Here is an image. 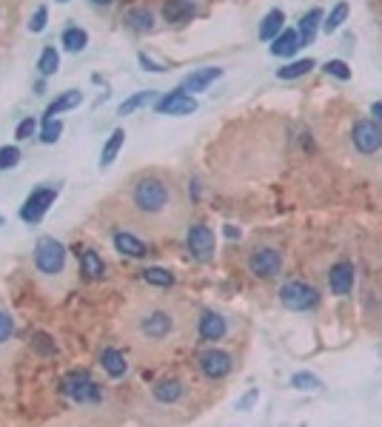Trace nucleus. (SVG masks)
Returning a JSON list of instances; mask_svg holds the SVG:
<instances>
[{"label": "nucleus", "instance_id": "obj_1", "mask_svg": "<svg viewBox=\"0 0 382 427\" xmlns=\"http://www.w3.org/2000/svg\"><path fill=\"white\" fill-rule=\"evenodd\" d=\"M191 331V305L180 299L143 297L123 314V334L140 356H163L186 342Z\"/></svg>", "mask_w": 382, "mask_h": 427}, {"label": "nucleus", "instance_id": "obj_2", "mask_svg": "<svg viewBox=\"0 0 382 427\" xmlns=\"http://www.w3.org/2000/svg\"><path fill=\"white\" fill-rule=\"evenodd\" d=\"M180 200L171 180L160 177V174H143L131 183L128 188V214L137 217L140 222L157 228V231H175L177 222Z\"/></svg>", "mask_w": 382, "mask_h": 427}, {"label": "nucleus", "instance_id": "obj_3", "mask_svg": "<svg viewBox=\"0 0 382 427\" xmlns=\"http://www.w3.org/2000/svg\"><path fill=\"white\" fill-rule=\"evenodd\" d=\"M34 268L41 277H57L66 268V245L54 237H41L34 245Z\"/></svg>", "mask_w": 382, "mask_h": 427}, {"label": "nucleus", "instance_id": "obj_4", "mask_svg": "<svg viewBox=\"0 0 382 427\" xmlns=\"http://www.w3.org/2000/svg\"><path fill=\"white\" fill-rule=\"evenodd\" d=\"M60 391L71 399V402H78V404H98L103 399V391L98 384H94V379L86 373V371H74L63 379L60 384Z\"/></svg>", "mask_w": 382, "mask_h": 427}, {"label": "nucleus", "instance_id": "obj_5", "mask_svg": "<svg viewBox=\"0 0 382 427\" xmlns=\"http://www.w3.org/2000/svg\"><path fill=\"white\" fill-rule=\"evenodd\" d=\"M280 302L282 308H289V310H314L319 305V290L308 282H285L280 288Z\"/></svg>", "mask_w": 382, "mask_h": 427}, {"label": "nucleus", "instance_id": "obj_6", "mask_svg": "<svg viewBox=\"0 0 382 427\" xmlns=\"http://www.w3.org/2000/svg\"><path fill=\"white\" fill-rule=\"evenodd\" d=\"M186 248H188V254L194 257L197 262H212L214 259V251H217L214 231L208 228V225H203V222L188 225V231H186Z\"/></svg>", "mask_w": 382, "mask_h": 427}, {"label": "nucleus", "instance_id": "obj_7", "mask_svg": "<svg viewBox=\"0 0 382 427\" xmlns=\"http://www.w3.org/2000/svg\"><path fill=\"white\" fill-rule=\"evenodd\" d=\"M57 188H52V185H41V188H34L29 197L23 200V205H21V220L23 222H29V225H34V222H41L46 214H49V208L54 205V200H57Z\"/></svg>", "mask_w": 382, "mask_h": 427}, {"label": "nucleus", "instance_id": "obj_8", "mask_svg": "<svg viewBox=\"0 0 382 427\" xmlns=\"http://www.w3.org/2000/svg\"><path fill=\"white\" fill-rule=\"evenodd\" d=\"M248 270L257 277V279H274L280 270H282V251L280 248H254L251 257H248Z\"/></svg>", "mask_w": 382, "mask_h": 427}, {"label": "nucleus", "instance_id": "obj_9", "mask_svg": "<svg viewBox=\"0 0 382 427\" xmlns=\"http://www.w3.org/2000/svg\"><path fill=\"white\" fill-rule=\"evenodd\" d=\"M351 143L359 154L382 151V123L377 120H357L351 128Z\"/></svg>", "mask_w": 382, "mask_h": 427}, {"label": "nucleus", "instance_id": "obj_10", "mask_svg": "<svg viewBox=\"0 0 382 427\" xmlns=\"http://www.w3.org/2000/svg\"><path fill=\"white\" fill-rule=\"evenodd\" d=\"M155 111L157 114H168V117H186V114H194L197 111V100L180 86V89L166 91L160 100L155 103Z\"/></svg>", "mask_w": 382, "mask_h": 427}, {"label": "nucleus", "instance_id": "obj_11", "mask_svg": "<svg viewBox=\"0 0 382 427\" xmlns=\"http://www.w3.org/2000/svg\"><path fill=\"white\" fill-rule=\"evenodd\" d=\"M197 365H200V371H203V376H205V379L220 382V379H225L228 373H232L234 359H232V354L220 351V347H208V351H203V354H200Z\"/></svg>", "mask_w": 382, "mask_h": 427}, {"label": "nucleus", "instance_id": "obj_12", "mask_svg": "<svg viewBox=\"0 0 382 427\" xmlns=\"http://www.w3.org/2000/svg\"><path fill=\"white\" fill-rule=\"evenodd\" d=\"M328 288L337 297H348L354 288V265L351 262H337L328 270Z\"/></svg>", "mask_w": 382, "mask_h": 427}, {"label": "nucleus", "instance_id": "obj_13", "mask_svg": "<svg viewBox=\"0 0 382 427\" xmlns=\"http://www.w3.org/2000/svg\"><path fill=\"white\" fill-rule=\"evenodd\" d=\"M197 334L203 342H220L228 334V322L220 314H212V310H208V314H203L197 319Z\"/></svg>", "mask_w": 382, "mask_h": 427}, {"label": "nucleus", "instance_id": "obj_14", "mask_svg": "<svg viewBox=\"0 0 382 427\" xmlns=\"http://www.w3.org/2000/svg\"><path fill=\"white\" fill-rule=\"evenodd\" d=\"M194 14H197V6L191 0H166V6H163V17L171 26H183Z\"/></svg>", "mask_w": 382, "mask_h": 427}, {"label": "nucleus", "instance_id": "obj_15", "mask_svg": "<svg viewBox=\"0 0 382 427\" xmlns=\"http://www.w3.org/2000/svg\"><path fill=\"white\" fill-rule=\"evenodd\" d=\"M217 77H223V69H217V66H203V69H197V71H191L186 80H183V89L186 91H205L208 86H212Z\"/></svg>", "mask_w": 382, "mask_h": 427}, {"label": "nucleus", "instance_id": "obj_16", "mask_svg": "<svg viewBox=\"0 0 382 427\" xmlns=\"http://www.w3.org/2000/svg\"><path fill=\"white\" fill-rule=\"evenodd\" d=\"M80 103H83V91H78V89H69V91H63L60 97H54V100L46 106V117H43V120H54V114L71 111V108H78Z\"/></svg>", "mask_w": 382, "mask_h": 427}, {"label": "nucleus", "instance_id": "obj_17", "mask_svg": "<svg viewBox=\"0 0 382 427\" xmlns=\"http://www.w3.org/2000/svg\"><path fill=\"white\" fill-rule=\"evenodd\" d=\"M183 393H186V387H183L180 379H160L155 387H151V396H155L157 402H163V404H175V402H180Z\"/></svg>", "mask_w": 382, "mask_h": 427}, {"label": "nucleus", "instance_id": "obj_18", "mask_svg": "<svg viewBox=\"0 0 382 427\" xmlns=\"http://www.w3.org/2000/svg\"><path fill=\"white\" fill-rule=\"evenodd\" d=\"M302 43H300V32H294V29H282L274 41H271V54L274 57H291V54H297V49H300Z\"/></svg>", "mask_w": 382, "mask_h": 427}, {"label": "nucleus", "instance_id": "obj_19", "mask_svg": "<svg viewBox=\"0 0 382 427\" xmlns=\"http://www.w3.org/2000/svg\"><path fill=\"white\" fill-rule=\"evenodd\" d=\"M114 248L120 251L126 257H146V242L137 240L135 234H128V231H114Z\"/></svg>", "mask_w": 382, "mask_h": 427}, {"label": "nucleus", "instance_id": "obj_20", "mask_svg": "<svg viewBox=\"0 0 382 427\" xmlns=\"http://www.w3.org/2000/svg\"><path fill=\"white\" fill-rule=\"evenodd\" d=\"M282 23H285V12H282V9H271V12H265V17L260 21V29H257L260 41H274V37L285 29Z\"/></svg>", "mask_w": 382, "mask_h": 427}, {"label": "nucleus", "instance_id": "obj_21", "mask_svg": "<svg viewBox=\"0 0 382 427\" xmlns=\"http://www.w3.org/2000/svg\"><path fill=\"white\" fill-rule=\"evenodd\" d=\"M100 365H103V371H106L111 379H120V376H126V371H128L126 356L117 351V347H106V351L100 354Z\"/></svg>", "mask_w": 382, "mask_h": 427}, {"label": "nucleus", "instance_id": "obj_22", "mask_svg": "<svg viewBox=\"0 0 382 427\" xmlns=\"http://www.w3.org/2000/svg\"><path fill=\"white\" fill-rule=\"evenodd\" d=\"M123 143H126V131H123V128H114L111 137H109L106 146H103V151H100V168H103V171H106L114 160H117V154H120Z\"/></svg>", "mask_w": 382, "mask_h": 427}, {"label": "nucleus", "instance_id": "obj_23", "mask_svg": "<svg viewBox=\"0 0 382 427\" xmlns=\"http://www.w3.org/2000/svg\"><path fill=\"white\" fill-rule=\"evenodd\" d=\"M80 270H83V277L86 279H100L103 277V270H106V262L100 259V254L94 248H86L83 254H80Z\"/></svg>", "mask_w": 382, "mask_h": 427}, {"label": "nucleus", "instance_id": "obj_24", "mask_svg": "<svg viewBox=\"0 0 382 427\" xmlns=\"http://www.w3.org/2000/svg\"><path fill=\"white\" fill-rule=\"evenodd\" d=\"M60 43H63L66 51L80 54V51L89 46V34H86V29H80V26H69V29L60 34Z\"/></svg>", "mask_w": 382, "mask_h": 427}, {"label": "nucleus", "instance_id": "obj_25", "mask_svg": "<svg viewBox=\"0 0 382 427\" xmlns=\"http://www.w3.org/2000/svg\"><path fill=\"white\" fill-rule=\"evenodd\" d=\"M319 26H322V9H311L308 14H302L300 17V43H311Z\"/></svg>", "mask_w": 382, "mask_h": 427}, {"label": "nucleus", "instance_id": "obj_26", "mask_svg": "<svg viewBox=\"0 0 382 427\" xmlns=\"http://www.w3.org/2000/svg\"><path fill=\"white\" fill-rule=\"evenodd\" d=\"M57 69H60V51L54 46H46L37 57V71H41V77H54Z\"/></svg>", "mask_w": 382, "mask_h": 427}, {"label": "nucleus", "instance_id": "obj_27", "mask_svg": "<svg viewBox=\"0 0 382 427\" xmlns=\"http://www.w3.org/2000/svg\"><path fill=\"white\" fill-rule=\"evenodd\" d=\"M348 12H351V6L346 3V0H339V3L328 12V17H322V32L326 34H334L342 23H346V17H348Z\"/></svg>", "mask_w": 382, "mask_h": 427}, {"label": "nucleus", "instance_id": "obj_28", "mask_svg": "<svg viewBox=\"0 0 382 427\" xmlns=\"http://www.w3.org/2000/svg\"><path fill=\"white\" fill-rule=\"evenodd\" d=\"M151 100H157V91H151V89H146V91H137V94H131L128 100H123V103H120L117 114H120V117H126V114H131V111H137V108L148 106Z\"/></svg>", "mask_w": 382, "mask_h": 427}, {"label": "nucleus", "instance_id": "obj_29", "mask_svg": "<svg viewBox=\"0 0 382 427\" xmlns=\"http://www.w3.org/2000/svg\"><path fill=\"white\" fill-rule=\"evenodd\" d=\"M314 66H317V63L311 60V57H302V60H294V63H289V66L277 69V77H280V80H297V77H305V74H308Z\"/></svg>", "mask_w": 382, "mask_h": 427}, {"label": "nucleus", "instance_id": "obj_30", "mask_svg": "<svg viewBox=\"0 0 382 427\" xmlns=\"http://www.w3.org/2000/svg\"><path fill=\"white\" fill-rule=\"evenodd\" d=\"M126 23L135 32H151L155 29V14L148 9H128L126 12Z\"/></svg>", "mask_w": 382, "mask_h": 427}, {"label": "nucleus", "instance_id": "obj_31", "mask_svg": "<svg viewBox=\"0 0 382 427\" xmlns=\"http://www.w3.org/2000/svg\"><path fill=\"white\" fill-rule=\"evenodd\" d=\"M143 282L155 285V288H171V285H175V274L166 270V268L151 265V268H143Z\"/></svg>", "mask_w": 382, "mask_h": 427}, {"label": "nucleus", "instance_id": "obj_32", "mask_svg": "<svg viewBox=\"0 0 382 427\" xmlns=\"http://www.w3.org/2000/svg\"><path fill=\"white\" fill-rule=\"evenodd\" d=\"M291 387H297V391H322V379L308 371H300L291 376Z\"/></svg>", "mask_w": 382, "mask_h": 427}, {"label": "nucleus", "instance_id": "obj_33", "mask_svg": "<svg viewBox=\"0 0 382 427\" xmlns=\"http://www.w3.org/2000/svg\"><path fill=\"white\" fill-rule=\"evenodd\" d=\"M12 339H14V319L0 308V354L12 345Z\"/></svg>", "mask_w": 382, "mask_h": 427}, {"label": "nucleus", "instance_id": "obj_34", "mask_svg": "<svg viewBox=\"0 0 382 427\" xmlns=\"http://www.w3.org/2000/svg\"><path fill=\"white\" fill-rule=\"evenodd\" d=\"M60 134H63V123L60 120H43V128H41V140L46 143V146H52V143H57L60 140Z\"/></svg>", "mask_w": 382, "mask_h": 427}, {"label": "nucleus", "instance_id": "obj_35", "mask_svg": "<svg viewBox=\"0 0 382 427\" xmlns=\"http://www.w3.org/2000/svg\"><path fill=\"white\" fill-rule=\"evenodd\" d=\"M21 163V148L17 146H3L0 148V171H9Z\"/></svg>", "mask_w": 382, "mask_h": 427}, {"label": "nucleus", "instance_id": "obj_36", "mask_svg": "<svg viewBox=\"0 0 382 427\" xmlns=\"http://www.w3.org/2000/svg\"><path fill=\"white\" fill-rule=\"evenodd\" d=\"M46 23H49V9L46 6H37L34 14H32V21H29V32L32 34H41V32H46Z\"/></svg>", "mask_w": 382, "mask_h": 427}, {"label": "nucleus", "instance_id": "obj_37", "mask_svg": "<svg viewBox=\"0 0 382 427\" xmlns=\"http://www.w3.org/2000/svg\"><path fill=\"white\" fill-rule=\"evenodd\" d=\"M326 71L331 77H337V80H351V69H348L346 60H328L326 63Z\"/></svg>", "mask_w": 382, "mask_h": 427}, {"label": "nucleus", "instance_id": "obj_38", "mask_svg": "<svg viewBox=\"0 0 382 427\" xmlns=\"http://www.w3.org/2000/svg\"><path fill=\"white\" fill-rule=\"evenodd\" d=\"M34 131H37V120H34V117H26V120L17 123L14 137H17V140H32V137H34Z\"/></svg>", "mask_w": 382, "mask_h": 427}, {"label": "nucleus", "instance_id": "obj_39", "mask_svg": "<svg viewBox=\"0 0 382 427\" xmlns=\"http://www.w3.org/2000/svg\"><path fill=\"white\" fill-rule=\"evenodd\" d=\"M137 60H140V66H143L146 71H155V74H163V71H166V66H163V63H157V60H151V57H148L146 51H140V54H137Z\"/></svg>", "mask_w": 382, "mask_h": 427}, {"label": "nucleus", "instance_id": "obj_40", "mask_svg": "<svg viewBox=\"0 0 382 427\" xmlns=\"http://www.w3.org/2000/svg\"><path fill=\"white\" fill-rule=\"evenodd\" d=\"M257 396H260V393H257V387H251V391H248V393L237 402V411H251V404L257 402Z\"/></svg>", "mask_w": 382, "mask_h": 427}, {"label": "nucleus", "instance_id": "obj_41", "mask_svg": "<svg viewBox=\"0 0 382 427\" xmlns=\"http://www.w3.org/2000/svg\"><path fill=\"white\" fill-rule=\"evenodd\" d=\"M223 234H225L228 240H240V228H237V225H225Z\"/></svg>", "mask_w": 382, "mask_h": 427}, {"label": "nucleus", "instance_id": "obj_42", "mask_svg": "<svg viewBox=\"0 0 382 427\" xmlns=\"http://www.w3.org/2000/svg\"><path fill=\"white\" fill-rule=\"evenodd\" d=\"M371 114H374V120H377V123H382V100H377V103L371 106Z\"/></svg>", "mask_w": 382, "mask_h": 427}, {"label": "nucleus", "instance_id": "obj_43", "mask_svg": "<svg viewBox=\"0 0 382 427\" xmlns=\"http://www.w3.org/2000/svg\"><path fill=\"white\" fill-rule=\"evenodd\" d=\"M91 3H94V6H111L114 0H91Z\"/></svg>", "mask_w": 382, "mask_h": 427}, {"label": "nucleus", "instance_id": "obj_44", "mask_svg": "<svg viewBox=\"0 0 382 427\" xmlns=\"http://www.w3.org/2000/svg\"><path fill=\"white\" fill-rule=\"evenodd\" d=\"M54 3H69V0H54Z\"/></svg>", "mask_w": 382, "mask_h": 427}, {"label": "nucleus", "instance_id": "obj_45", "mask_svg": "<svg viewBox=\"0 0 382 427\" xmlns=\"http://www.w3.org/2000/svg\"><path fill=\"white\" fill-rule=\"evenodd\" d=\"M0 225H3V217H0Z\"/></svg>", "mask_w": 382, "mask_h": 427}]
</instances>
